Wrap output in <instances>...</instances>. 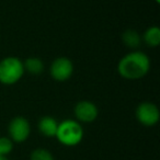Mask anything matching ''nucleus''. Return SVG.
I'll return each instance as SVG.
<instances>
[{
	"label": "nucleus",
	"mask_w": 160,
	"mask_h": 160,
	"mask_svg": "<svg viewBox=\"0 0 160 160\" xmlns=\"http://www.w3.org/2000/svg\"><path fill=\"white\" fill-rule=\"evenodd\" d=\"M30 160H55V158L47 149L36 148L30 155Z\"/></svg>",
	"instance_id": "obj_12"
},
{
	"label": "nucleus",
	"mask_w": 160,
	"mask_h": 160,
	"mask_svg": "<svg viewBox=\"0 0 160 160\" xmlns=\"http://www.w3.org/2000/svg\"><path fill=\"white\" fill-rule=\"evenodd\" d=\"M0 160H9L7 156H0Z\"/></svg>",
	"instance_id": "obj_14"
},
{
	"label": "nucleus",
	"mask_w": 160,
	"mask_h": 160,
	"mask_svg": "<svg viewBox=\"0 0 160 160\" xmlns=\"http://www.w3.org/2000/svg\"><path fill=\"white\" fill-rule=\"evenodd\" d=\"M13 149V142L9 137H0V156H8Z\"/></svg>",
	"instance_id": "obj_13"
},
{
	"label": "nucleus",
	"mask_w": 160,
	"mask_h": 160,
	"mask_svg": "<svg viewBox=\"0 0 160 160\" xmlns=\"http://www.w3.org/2000/svg\"><path fill=\"white\" fill-rule=\"evenodd\" d=\"M51 77L55 81L64 82L67 81L73 73V64L67 57H58L54 59L49 67Z\"/></svg>",
	"instance_id": "obj_6"
},
{
	"label": "nucleus",
	"mask_w": 160,
	"mask_h": 160,
	"mask_svg": "<svg viewBox=\"0 0 160 160\" xmlns=\"http://www.w3.org/2000/svg\"><path fill=\"white\" fill-rule=\"evenodd\" d=\"M58 122L53 116L45 115L38 121V131L45 137H55L56 132H57Z\"/></svg>",
	"instance_id": "obj_8"
},
{
	"label": "nucleus",
	"mask_w": 160,
	"mask_h": 160,
	"mask_svg": "<svg viewBox=\"0 0 160 160\" xmlns=\"http://www.w3.org/2000/svg\"><path fill=\"white\" fill-rule=\"evenodd\" d=\"M23 62L16 56H8L0 60V83L12 86L24 75Z\"/></svg>",
	"instance_id": "obj_3"
},
{
	"label": "nucleus",
	"mask_w": 160,
	"mask_h": 160,
	"mask_svg": "<svg viewBox=\"0 0 160 160\" xmlns=\"http://www.w3.org/2000/svg\"><path fill=\"white\" fill-rule=\"evenodd\" d=\"M135 115L137 121L146 127H151L158 124L160 120V112L158 107L152 102H142L136 108Z\"/></svg>",
	"instance_id": "obj_4"
},
{
	"label": "nucleus",
	"mask_w": 160,
	"mask_h": 160,
	"mask_svg": "<svg viewBox=\"0 0 160 160\" xmlns=\"http://www.w3.org/2000/svg\"><path fill=\"white\" fill-rule=\"evenodd\" d=\"M55 137L64 146L75 147L82 142L83 128L80 122L67 118L58 123Z\"/></svg>",
	"instance_id": "obj_2"
},
{
	"label": "nucleus",
	"mask_w": 160,
	"mask_h": 160,
	"mask_svg": "<svg viewBox=\"0 0 160 160\" xmlns=\"http://www.w3.org/2000/svg\"><path fill=\"white\" fill-rule=\"evenodd\" d=\"M8 137L13 142H24L31 134V125L24 116H16L8 125Z\"/></svg>",
	"instance_id": "obj_5"
},
{
	"label": "nucleus",
	"mask_w": 160,
	"mask_h": 160,
	"mask_svg": "<svg viewBox=\"0 0 160 160\" xmlns=\"http://www.w3.org/2000/svg\"><path fill=\"white\" fill-rule=\"evenodd\" d=\"M75 115L78 122L81 123H92L98 118L99 110L98 107L93 102L89 100H82L76 104Z\"/></svg>",
	"instance_id": "obj_7"
},
{
	"label": "nucleus",
	"mask_w": 160,
	"mask_h": 160,
	"mask_svg": "<svg viewBox=\"0 0 160 160\" xmlns=\"http://www.w3.org/2000/svg\"><path fill=\"white\" fill-rule=\"evenodd\" d=\"M150 69V59L145 53L134 51L124 55L118 64V71L126 80L144 78Z\"/></svg>",
	"instance_id": "obj_1"
},
{
	"label": "nucleus",
	"mask_w": 160,
	"mask_h": 160,
	"mask_svg": "<svg viewBox=\"0 0 160 160\" xmlns=\"http://www.w3.org/2000/svg\"><path fill=\"white\" fill-rule=\"evenodd\" d=\"M142 41L149 47H158L160 44V29L157 25L149 27L142 34Z\"/></svg>",
	"instance_id": "obj_9"
},
{
	"label": "nucleus",
	"mask_w": 160,
	"mask_h": 160,
	"mask_svg": "<svg viewBox=\"0 0 160 160\" xmlns=\"http://www.w3.org/2000/svg\"><path fill=\"white\" fill-rule=\"evenodd\" d=\"M155 1H156L157 3H159V2H160V0H155Z\"/></svg>",
	"instance_id": "obj_15"
},
{
	"label": "nucleus",
	"mask_w": 160,
	"mask_h": 160,
	"mask_svg": "<svg viewBox=\"0 0 160 160\" xmlns=\"http://www.w3.org/2000/svg\"><path fill=\"white\" fill-rule=\"evenodd\" d=\"M24 71H28L30 75L38 76L44 71V62L38 57H29L23 62Z\"/></svg>",
	"instance_id": "obj_10"
},
{
	"label": "nucleus",
	"mask_w": 160,
	"mask_h": 160,
	"mask_svg": "<svg viewBox=\"0 0 160 160\" xmlns=\"http://www.w3.org/2000/svg\"><path fill=\"white\" fill-rule=\"evenodd\" d=\"M122 42L129 48H137L142 44V35L133 29H127L122 34Z\"/></svg>",
	"instance_id": "obj_11"
}]
</instances>
